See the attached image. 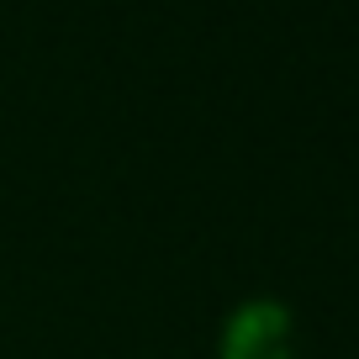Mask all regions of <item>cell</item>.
<instances>
[{
	"label": "cell",
	"mask_w": 359,
	"mask_h": 359,
	"mask_svg": "<svg viewBox=\"0 0 359 359\" xmlns=\"http://www.w3.org/2000/svg\"><path fill=\"white\" fill-rule=\"evenodd\" d=\"M227 359H285V312L248 306L227 327Z\"/></svg>",
	"instance_id": "cell-1"
}]
</instances>
